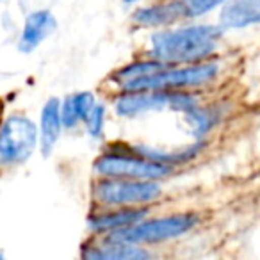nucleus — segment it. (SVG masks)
Segmentation results:
<instances>
[{"label":"nucleus","instance_id":"1","mask_svg":"<svg viewBox=\"0 0 260 260\" xmlns=\"http://www.w3.org/2000/svg\"><path fill=\"white\" fill-rule=\"evenodd\" d=\"M224 29L221 25H189L150 36L153 59L168 66L196 64L212 57Z\"/></svg>","mask_w":260,"mask_h":260},{"label":"nucleus","instance_id":"2","mask_svg":"<svg viewBox=\"0 0 260 260\" xmlns=\"http://www.w3.org/2000/svg\"><path fill=\"white\" fill-rule=\"evenodd\" d=\"M219 75L217 62H196L182 68H164L152 75L130 80L123 84L125 91H159V89H184L200 87L212 82Z\"/></svg>","mask_w":260,"mask_h":260},{"label":"nucleus","instance_id":"3","mask_svg":"<svg viewBox=\"0 0 260 260\" xmlns=\"http://www.w3.org/2000/svg\"><path fill=\"white\" fill-rule=\"evenodd\" d=\"M200 223L198 214L184 212L173 214V216H164L159 219L139 221L132 226L119 228L111 232L109 239L123 242H134V244H146V242H160L177 239L185 235Z\"/></svg>","mask_w":260,"mask_h":260},{"label":"nucleus","instance_id":"4","mask_svg":"<svg viewBox=\"0 0 260 260\" xmlns=\"http://www.w3.org/2000/svg\"><path fill=\"white\" fill-rule=\"evenodd\" d=\"M198 105L192 94L177 89L159 91H125V94L116 100V112L123 118H136L150 111L173 109V111L187 112Z\"/></svg>","mask_w":260,"mask_h":260},{"label":"nucleus","instance_id":"5","mask_svg":"<svg viewBox=\"0 0 260 260\" xmlns=\"http://www.w3.org/2000/svg\"><path fill=\"white\" fill-rule=\"evenodd\" d=\"M38 145V128L32 119L13 114L0 125V166H16L32 155Z\"/></svg>","mask_w":260,"mask_h":260},{"label":"nucleus","instance_id":"6","mask_svg":"<svg viewBox=\"0 0 260 260\" xmlns=\"http://www.w3.org/2000/svg\"><path fill=\"white\" fill-rule=\"evenodd\" d=\"M162 189L155 180L138 178H107L94 185V198L107 207L143 205L157 200Z\"/></svg>","mask_w":260,"mask_h":260},{"label":"nucleus","instance_id":"7","mask_svg":"<svg viewBox=\"0 0 260 260\" xmlns=\"http://www.w3.org/2000/svg\"><path fill=\"white\" fill-rule=\"evenodd\" d=\"M94 171L105 178H138V180H157L171 175L173 166L148 159L132 157L125 153H107L96 159Z\"/></svg>","mask_w":260,"mask_h":260},{"label":"nucleus","instance_id":"8","mask_svg":"<svg viewBox=\"0 0 260 260\" xmlns=\"http://www.w3.org/2000/svg\"><path fill=\"white\" fill-rule=\"evenodd\" d=\"M219 25L224 30L260 25V0H226L221 6Z\"/></svg>","mask_w":260,"mask_h":260},{"label":"nucleus","instance_id":"9","mask_svg":"<svg viewBox=\"0 0 260 260\" xmlns=\"http://www.w3.org/2000/svg\"><path fill=\"white\" fill-rule=\"evenodd\" d=\"M57 29L54 15L50 11H34L25 18L22 36L18 41L20 52H32L40 43H43Z\"/></svg>","mask_w":260,"mask_h":260},{"label":"nucleus","instance_id":"10","mask_svg":"<svg viewBox=\"0 0 260 260\" xmlns=\"http://www.w3.org/2000/svg\"><path fill=\"white\" fill-rule=\"evenodd\" d=\"M62 118H61V102L57 98H48V102L41 109L40 119V145L43 157H48L55 148L61 136Z\"/></svg>","mask_w":260,"mask_h":260},{"label":"nucleus","instance_id":"11","mask_svg":"<svg viewBox=\"0 0 260 260\" xmlns=\"http://www.w3.org/2000/svg\"><path fill=\"white\" fill-rule=\"evenodd\" d=\"M84 258L89 260H145L150 258V253L141 246H136L134 242L112 241L100 246H91L89 249L82 253Z\"/></svg>","mask_w":260,"mask_h":260},{"label":"nucleus","instance_id":"12","mask_svg":"<svg viewBox=\"0 0 260 260\" xmlns=\"http://www.w3.org/2000/svg\"><path fill=\"white\" fill-rule=\"evenodd\" d=\"M132 20L141 27H159L178 22V20H185V15L180 2L171 0V2H164V4L138 9L134 13V16H132Z\"/></svg>","mask_w":260,"mask_h":260},{"label":"nucleus","instance_id":"13","mask_svg":"<svg viewBox=\"0 0 260 260\" xmlns=\"http://www.w3.org/2000/svg\"><path fill=\"white\" fill-rule=\"evenodd\" d=\"M146 214H148V209H121L116 212L91 216L87 224L93 232H114L139 223Z\"/></svg>","mask_w":260,"mask_h":260},{"label":"nucleus","instance_id":"14","mask_svg":"<svg viewBox=\"0 0 260 260\" xmlns=\"http://www.w3.org/2000/svg\"><path fill=\"white\" fill-rule=\"evenodd\" d=\"M94 105H96V100L89 91H80V93L66 96L64 104H61L62 126L64 128H75L80 121H86Z\"/></svg>","mask_w":260,"mask_h":260},{"label":"nucleus","instance_id":"15","mask_svg":"<svg viewBox=\"0 0 260 260\" xmlns=\"http://www.w3.org/2000/svg\"><path fill=\"white\" fill-rule=\"evenodd\" d=\"M207 143L203 139H198L194 145H189L185 148L175 150V152H166V150H157V148H150V146H132V152L139 153L143 157H148V159L159 160V162L170 164V166H175V164H185L191 162L192 159L200 155L203 148H205Z\"/></svg>","mask_w":260,"mask_h":260},{"label":"nucleus","instance_id":"16","mask_svg":"<svg viewBox=\"0 0 260 260\" xmlns=\"http://www.w3.org/2000/svg\"><path fill=\"white\" fill-rule=\"evenodd\" d=\"M184 114H185V121H187L189 128H191L192 136L196 139L205 138L221 119V112L214 111V109H203L200 105H196L194 109L184 112Z\"/></svg>","mask_w":260,"mask_h":260},{"label":"nucleus","instance_id":"17","mask_svg":"<svg viewBox=\"0 0 260 260\" xmlns=\"http://www.w3.org/2000/svg\"><path fill=\"white\" fill-rule=\"evenodd\" d=\"M164 68H168V64L157 61V59H153V61H138V62H132V64L125 66V68H121L119 72H116L114 79L119 80L121 84H125V82H130V80H136V79H141V77L157 73Z\"/></svg>","mask_w":260,"mask_h":260},{"label":"nucleus","instance_id":"18","mask_svg":"<svg viewBox=\"0 0 260 260\" xmlns=\"http://www.w3.org/2000/svg\"><path fill=\"white\" fill-rule=\"evenodd\" d=\"M184 9L185 20L200 18L203 15H209L210 11L221 8L226 0H178Z\"/></svg>","mask_w":260,"mask_h":260},{"label":"nucleus","instance_id":"19","mask_svg":"<svg viewBox=\"0 0 260 260\" xmlns=\"http://www.w3.org/2000/svg\"><path fill=\"white\" fill-rule=\"evenodd\" d=\"M87 132L91 138H102L104 134V125H105V107L104 104H96L93 107V111L89 112L86 121Z\"/></svg>","mask_w":260,"mask_h":260},{"label":"nucleus","instance_id":"20","mask_svg":"<svg viewBox=\"0 0 260 260\" xmlns=\"http://www.w3.org/2000/svg\"><path fill=\"white\" fill-rule=\"evenodd\" d=\"M125 4H136V2H139V0H123Z\"/></svg>","mask_w":260,"mask_h":260},{"label":"nucleus","instance_id":"21","mask_svg":"<svg viewBox=\"0 0 260 260\" xmlns=\"http://www.w3.org/2000/svg\"><path fill=\"white\" fill-rule=\"evenodd\" d=\"M2 256H4V255H2V253H0V260H2Z\"/></svg>","mask_w":260,"mask_h":260}]
</instances>
